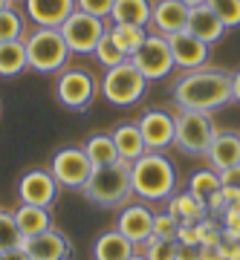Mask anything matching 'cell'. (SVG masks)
Listing matches in <instances>:
<instances>
[{
	"label": "cell",
	"mask_w": 240,
	"mask_h": 260,
	"mask_svg": "<svg viewBox=\"0 0 240 260\" xmlns=\"http://www.w3.org/2000/svg\"><path fill=\"white\" fill-rule=\"evenodd\" d=\"M23 15H20L15 6H6V9H0V44L3 41H23Z\"/></svg>",
	"instance_id": "30"
},
{
	"label": "cell",
	"mask_w": 240,
	"mask_h": 260,
	"mask_svg": "<svg viewBox=\"0 0 240 260\" xmlns=\"http://www.w3.org/2000/svg\"><path fill=\"white\" fill-rule=\"evenodd\" d=\"M23 249L29 251L32 260H70L73 257V246L58 229H49V232L38 234V237H29L23 240Z\"/></svg>",
	"instance_id": "17"
},
{
	"label": "cell",
	"mask_w": 240,
	"mask_h": 260,
	"mask_svg": "<svg viewBox=\"0 0 240 260\" xmlns=\"http://www.w3.org/2000/svg\"><path fill=\"white\" fill-rule=\"evenodd\" d=\"M84 200H90L99 208H125L133 200V185H130V162L119 159L116 165L96 168L87 185L81 188Z\"/></svg>",
	"instance_id": "3"
},
{
	"label": "cell",
	"mask_w": 240,
	"mask_h": 260,
	"mask_svg": "<svg viewBox=\"0 0 240 260\" xmlns=\"http://www.w3.org/2000/svg\"><path fill=\"white\" fill-rule=\"evenodd\" d=\"M113 142H116V150L125 162H136L139 156H145L148 148H145V139H142V130H139V121H122L113 127Z\"/></svg>",
	"instance_id": "22"
},
{
	"label": "cell",
	"mask_w": 240,
	"mask_h": 260,
	"mask_svg": "<svg viewBox=\"0 0 240 260\" xmlns=\"http://www.w3.org/2000/svg\"><path fill=\"white\" fill-rule=\"evenodd\" d=\"M165 211L179 225H197L203 217H208V205L203 200H197L194 194H188V191H176L165 200Z\"/></svg>",
	"instance_id": "20"
},
{
	"label": "cell",
	"mask_w": 240,
	"mask_h": 260,
	"mask_svg": "<svg viewBox=\"0 0 240 260\" xmlns=\"http://www.w3.org/2000/svg\"><path fill=\"white\" fill-rule=\"evenodd\" d=\"M12 3H15V0H12Z\"/></svg>",
	"instance_id": "46"
},
{
	"label": "cell",
	"mask_w": 240,
	"mask_h": 260,
	"mask_svg": "<svg viewBox=\"0 0 240 260\" xmlns=\"http://www.w3.org/2000/svg\"><path fill=\"white\" fill-rule=\"evenodd\" d=\"M185 23H188V6H185L183 0H157L154 3L148 26L157 35L171 38L176 32H185Z\"/></svg>",
	"instance_id": "15"
},
{
	"label": "cell",
	"mask_w": 240,
	"mask_h": 260,
	"mask_svg": "<svg viewBox=\"0 0 240 260\" xmlns=\"http://www.w3.org/2000/svg\"><path fill=\"white\" fill-rule=\"evenodd\" d=\"M58 182L52 177L49 168H29L26 174H20L18 179V197L20 203L29 205H41V208H49L58 197Z\"/></svg>",
	"instance_id": "11"
},
{
	"label": "cell",
	"mask_w": 240,
	"mask_h": 260,
	"mask_svg": "<svg viewBox=\"0 0 240 260\" xmlns=\"http://www.w3.org/2000/svg\"><path fill=\"white\" fill-rule=\"evenodd\" d=\"M148 260H176V240H159L151 237L145 246H139Z\"/></svg>",
	"instance_id": "33"
},
{
	"label": "cell",
	"mask_w": 240,
	"mask_h": 260,
	"mask_svg": "<svg viewBox=\"0 0 240 260\" xmlns=\"http://www.w3.org/2000/svg\"><path fill=\"white\" fill-rule=\"evenodd\" d=\"M205 6L223 20L226 29L240 26V0H205Z\"/></svg>",
	"instance_id": "32"
},
{
	"label": "cell",
	"mask_w": 240,
	"mask_h": 260,
	"mask_svg": "<svg viewBox=\"0 0 240 260\" xmlns=\"http://www.w3.org/2000/svg\"><path fill=\"white\" fill-rule=\"evenodd\" d=\"M130 185L133 197L142 203H157L176 194V168L165 153H145L130 162Z\"/></svg>",
	"instance_id": "2"
},
{
	"label": "cell",
	"mask_w": 240,
	"mask_h": 260,
	"mask_svg": "<svg viewBox=\"0 0 240 260\" xmlns=\"http://www.w3.org/2000/svg\"><path fill=\"white\" fill-rule=\"evenodd\" d=\"M23 44H26L29 70H35V73H61L70 61V55H73L61 29L35 26L32 35L23 38Z\"/></svg>",
	"instance_id": "4"
},
{
	"label": "cell",
	"mask_w": 240,
	"mask_h": 260,
	"mask_svg": "<svg viewBox=\"0 0 240 260\" xmlns=\"http://www.w3.org/2000/svg\"><path fill=\"white\" fill-rule=\"evenodd\" d=\"M231 99L240 102V70L237 73H231Z\"/></svg>",
	"instance_id": "42"
},
{
	"label": "cell",
	"mask_w": 240,
	"mask_h": 260,
	"mask_svg": "<svg viewBox=\"0 0 240 260\" xmlns=\"http://www.w3.org/2000/svg\"><path fill=\"white\" fill-rule=\"evenodd\" d=\"M200 257H203V260H226V257H223L220 243H214V246H200Z\"/></svg>",
	"instance_id": "40"
},
{
	"label": "cell",
	"mask_w": 240,
	"mask_h": 260,
	"mask_svg": "<svg viewBox=\"0 0 240 260\" xmlns=\"http://www.w3.org/2000/svg\"><path fill=\"white\" fill-rule=\"evenodd\" d=\"M185 6H188V9H194V6H205V0H183Z\"/></svg>",
	"instance_id": "43"
},
{
	"label": "cell",
	"mask_w": 240,
	"mask_h": 260,
	"mask_svg": "<svg viewBox=\"0 0 240 260\" xmlns=\"http://www.w3.org/2000/svg\"><path fill=\"white\" fill-rule=\"evenodd\" d=\"M87 159L93 162V168H107L119 162V150H116V142H113L110 133H93L90 139L81 145Z\"/></svg>",
	"instance_id": "24"
},
{
	"label": "cell",
	"mask_w": 240,
	"mask_h": 260,
	"mask_svg": "<svg viewBox=\"0 0 240 260\" xmlns=\"http://www.w3.org/2000/svg\"><path fill=\"white\" fill-rule=\"evenodd\" d=\"M130 260H148V257H145L142 251H136V254H133V257H130Z\"/></svg>",
	"instance_id": "44"
},
{
	"label": "cell",
	"mask_w": 240,
	"mask_h": 260,
	"mask_svg": "<svg viewBox=\"0 0 240 260\" xmlns=\"http://www.w3.org/2000/svg\"><path fill=\"white\" fill-rule=\"evenodd\" d=\"M151 0H116L110 18L113 23H130V26H148L151 23Z\"/></svg>",
	"instance_id": "25"
},
{
	"label": "cell",
	"mask_w": 240,
	"mask_h": 260,
	"mask_svg": "<svg viewBox=\"0 0 240 260\" xmlns=\"http://www.w3.org/2000/svg\"><path fill=\"white\" fill-rule=\"evenodd\" d=\"M130 61L136 64V70L148 81H162L168 75L174 73V55H171V44H168L165 35H157V32H151L145 38V44L130 55Z\"/></svg>",
	"instance_id": "9"
},
{
	"label": "cell",
	"mask_w": 240,
	"mask_h": 260,
	"mask_svg": "<svg viewBox=\"0 0 240 260\" xmlns=\"http://www.w3.org/2000/svg\"><path fill=\"white\" fill-rule=\"evenodd\" d=\"M0 260H32V257H29V251L23 249V246H18V249L3 251V254H0Z\"/></svg>",
	"instance_id": "41"
},
{
	"label": "cell",
	"mask_w": 240,
	"mask_h": 260,
	"mask_svg": "<svg viewBox=\"0 0 240 260\" xmlns=\"http://www.w3.org/2000/svg\"><path fill=\"white\" fill-rule=\"evenodd\" d=\"M104 32H107L104 18H96V15H87V12H78V9L61 26V35H64L73 55H93L99 41L104 38Z\"/></svg>",
	"instance_id": "7"
},
{
	"label": "cell",
	"mask_w": 240,
	"mask_h": 260,
	"mask_svg": "<svg viewBox=\"0 0 240 260\" xmlns=\"http://www.w3.org/2000/svg\"><path fill=\"white\" fill-rule=\"evenodd\" d=\"M12 217H15V223H18L23 240L38 237V234H44V232L52 229V214H49V208H41V205L20 203L18 208L12 211Z\"/></svg>",
	"instance_id": "23"
},
{
	"label": "cell",
	"mask_w": 240,
	"mask_h": 260,
	"mask_svg": "<svg viewBox=\"0 0 240 260\" xmlns=\"http://www.w3.org/2000/svg\"><path fill=\"white\" fill-rule=\"evenodd\" d=\"M220 174L214 171V168H203V171H194L191 177H188V194H194L197 200H203V203H208L217 191H220Z\"/></svg>",
	"instance_id": "27"
},
{
	"label": "cell",
	"mask_w": 240,
	"mask_h": 260,
	"mask_svg": "<svg viewBox=\"0 0 240 260\" xmlns=\"http://www.w3.org/2000/svg\"><path fill=\"white\" fill-rule=\"evenodd\" d=\"M116 229L139 249L154 237V211L148 208V203H128L125 208H119Z\"/></svg>",
	"instance_id": "13"
},
{
	"label": "cell",
	"mask_w": 240,
	"mask_h": 260,
	"mask_svg": "<svg viewBox=\"0 0 240 260\" xmlns=\"http://www.w3.org/2000/svg\"><path fill=\"white\" fill-rule=\"evenodd\" d=\"M176 234H179V223L171 214L168 211L154 214V237H159V240H176Z\"/></svg>",
	"instance_id": "34"
},
{
	"label": "cell",
	"mask_w": 240,
	"mask_h": 260,
	"mask_svg": "<svg viewBox=\"0 0 240 260\" xmlns=\"http://www.w3.org/2000/svg\"><path fill=\"white\" fill-rule=\"evenodd\" d=\"M113 3L116 0H75V9L87 12V15H96V18H110Z\"/></svg>",
	"instance_id": "35"
},
{
	"label": "cell",
	"mask_w": 240,
	"mask_h": 260,
	"mask_svg": "<svg viewBox=\"0 0 240 260\" xmlns=\"http://www.w3.org/2000/svg\"><path fill=\"white\" fill-rule=\"evenodd\" d=\"M6 6H12V0H0V9H6Z\"/></svg>",
	"instance_id": "45"
},
{
	"label": "cell",
	"mask_w": 240,
	"mask_h": 260,
	"mask_svg": "<svg viewBox=\"0 0 240 260\" xmlns=\"http://www.w3.org/2000/svg\"><path fill=\"white\" fill-rule=\"evenodd\" d=\"M49 171H52V177L61 188H70V191H81L87 185V179L93 177V162L87 159L84 148H73V145H67V148H58L52 153V162H49Z\"/></svg>",
	"instance_id": "8"
},
{
	"label": "cell",
	"mask_w": 240,
	"mask_h": 260,
	"mask_svg": "<svg viewBox=\"0 0 240 260\" xmlns=\"http://www.w3.org/2000/svg\"><path fill=\"white\" fill-rule=\"evenodd\" d=\"M176 243H188V246H200V240H197V225H179V234H176Z\"/></svg>",
	"instance_id": "39"
},
{
	"label": "cell",
	"mask_w": 240,
	"mask_h": 260,
	"mask_svg": "<svg viewBox=\"0 0 240 260\" xmlns=\"http://www.w3.org/2000/svg\"><path fill=\"white\" fill-rule=\"evenodd\" d=\"M220 249H223V257H226V260H240V237H229V234H223Z\"/></svg>",
	"instance_id": "36"
},
{
	"label": "cell",
	"mask_w": 240,
	"mask_h": 260,
	"mask_svg": "<svg viewBox=\"0 0 240 260\" xmlns=\"http://www.w3.org/2000/svg\"><path fill=\"white\" fill-rule=\"evenodd\" d=\"M171 95H174L176 107L200 113H214L229 102H234L231 99V75L217 67H200V70L179 75L174 81Z\"/></svg>",
	"instance_id": "1"
},
{
	"label": "cell",
	"mask_w": 240,
	"mask_h": 260,
	"mask_svg": "<svg viewBox=\"0 0 240 260\" xmlns=\"http://www.w3.org/2000/svg\"><path fill=\"white\" fill-rule=\"evenodd\" d=\"M176 260H203V257H200V246L176 243Z\"/></svg>",
	"instance_id": "38"
},
{
	"label": "cell",
	"mask_w": 240,
	"mask_h": 260,
	"mask_svg": "<svg viewBox=\"0 0 240 260\" xmlns=\"http://www.w3.org/2000/svg\"><path fill=\"white\" fill-rule=\"evenodd\" d=\"M23 6L35 26L61 29L67 18L75 12V0H23Z\"/></svg>",
	"instance_id": "16"
},
{
	"label": "cell",
	"mask_w": 240,
	"mask_h": 260,
	"mask_svg": "<svg viewBox=\"0 0 240 260\" xmlns=\"http://www.w3.org/2000/svg\"><path fill=\"white\" fill-rule=\"evenodd\" d=\"M168 44H171L174 64L179 67V70H185V73L205 67L208 52H212V47H208V44H203L200 38L188 35V32H176V35H171V38H168Z\"/></svg>",
	"instance_id": "14"
},
{
	"label": "cell",
	"mask_w": 240,
	"mask_h": 260,
	"mask_svg": "<svg viewBox=\"0 0 240 260\" xmlns=\"http://www.w3.org/2000/svg\"><path fill=\"white\" fill-rule=\"evenodd\" d=\"M110 35L116 38V44L122 47V52L125 55H133L142 44H145V38L151 35L148 26H130V23H113L110 26Z\"/></svg>",
	"instance_id": "28"
},
{
	"label": "cell",
	"mask_w": 240,
	"mask_h": 260,
	"mask_svg": "<svg viewBox=\"0 0 240 260\" xmlns=\"http://www.w3.org/2000/svg\"><path fill=\"white\" fill-rule=\"evenodd\" d=\"M29 70L26 44L23 41H3L0 44V78H15Z\"/></svg>",
	"instance_id": "26"
},
{
	"label": "cell",
	"mask_w": 240,
	"mask_h": 260,
	"mask_svg": "<svg viewBox=\"0 0 240 260\" xmlns=\"http://www.w3.org/2000/svg\"><path fill=\"white\" fill-rule=\"evenodd\" d=\"M99 90L113 107H130V104H136L145 90H148V78L136 70L133 61H125L119 67H110V70H104V78L99 84Z\"/></svg>",
	"instance_id": "6"
},
{
	"label": "cell",
	"mask_w": 240,
	"mask_h": 260,
	"mask_svg": "<svg viewBox=\"0 0 240 260\" xmlns=\"http://www.w3.org/2000/svg\"><path fill=\"white\" fill-rule=\"evenodd\" d=\"M96 61L104 67V70H110V67H119V64H125L128 61V55L122 52V47L116 44V38L110 35V26H107V32H104V38L99 41V47H96Z\"/></svg>",
	"instance_id": "29"
},
{
	"label": "cell",
	"mask_w": 240,
	"mask_h": 260,
	"mask_svg": "<svg viewBox=\"0 0 240 260\" xmlns=\"http://www.w3.org/2000/svg\"><path fill=\"white\" fill-rule=\"evenodd\" d=\"M174 145L188 156H205L208 153V145L217 136V127H214L212 113H200V110H179L174 113Z\"/></svg>",
	"instance_id": "5"
},
{
	"label": "cell",
	"mask_w": 240,
	"mask_h": 260,
	"mask_svg": "<svg viewBox=\"0 0 240 260\" xmlns=\"http://www.w3.org/2000/svg\"><path fill=\"white\" fill-rule=\"evenodd\" d=\"M96 93H99V84H96L93 73H87V70L73 67V70H61L58 73L55 99L67 110H87L93 104V99H96Z\"/></svg>",
	"instance_id": "10"
},
{
	"label": "cell",
	"mask_w": 240,
	"mask_h": 260,
	"mask_svg": "<svg viewBox=\"0 0 240 260\" xmlns=\"http://www.w3.org/2000/svg\"><path fill=\"white\" fill-rule=\"evenodd\" d=\"M185 32L188 35L200 38L203 44H217L223 35H226V26H223V20L214 15L208 6H194V9H188V23H185Z\"/></svg>",
	"instance_id": "19"
},
{
	"label": "cell",
	"mask_w": 240,
	"mask_h": 260,
	"mask_svg": "<svg viewBox=\"0 0 240 260\" xmlns=\"http://www.w3.org/2000/svg\"><path fill=\"white\" fill-rule=\"evenodd\" d=\"M205 159H208V165L217 174L240 165V133H234V130H217V136L208 145Z\"/></svg>",
	"instance_id": "18"
},
{
	"label": "cell",
	"mask_w": 240,
	"mask_h": 260,
	"mask_svg": "<svg viewBox=\"0 0 240 260\" xmlns=\"http://www.w3.org/2000/svg\"><path fill=\"white\" fill-rule=\"evenodd\" d=\"M220 185L231 188V191H240V165L229 168V171H220Z\"/></svg>",
	"instance_id": "37"
},
{
	"label": "cell",
	"mask_w": 240,
	"mask_h": 260,
	"mask_svg": "<svg viewBox=\"0 0 240 260\" xmlns=\"http://www.w3.org/2000/svg\"><path fill=\"white\" fill-rule=\"evenodd\" d=\"M139 130H142V139H145V148L151 153H162L165 148L174 145V113L168 110H145L139 116Z\"/></svg>",
	"instance_id": "12"
},
{
	"label": "cell",
	"mask_w": 240,
	"mask_h": 260,
	"mask_svg": "<svg viewBox=\"0 0 240 260\" xmlns=\"http://www.w3.org/2000/svg\"><path fill=\"white\" fill-rule=\"evenodd\" d=\"M133 254H136V246L119 229L99 234L93 243V260H130Z\"/></svg>",
	"instance_id": "21"
},
{
	"label": "cell",
	"mask_w": 240,
	"mask_h": 260,
	"mask_svg": "<svg viewBox=\"0 0 240 260\" xmlns=\"http://www.w3.org/2000/svg\"><path fill=\"white\" fill-rule=\"evenodd\" d=\"M18 246H23V234H20L15 217H12V211H0V254L18 249Z\"/></svg>",
	"instance_id": "31"
}]
</instances>
